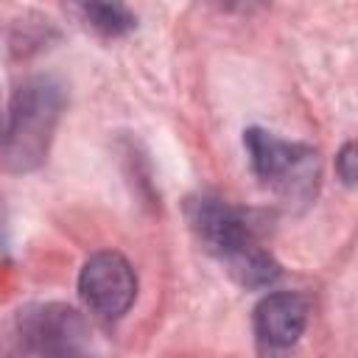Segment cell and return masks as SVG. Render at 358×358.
<instances>
[{
  "label": "cell",
  "mask_w": 358,
  "mask_h": 358,
  "mask_svg": "<svg viewBox=\"0 0 358 358\" xmlns=\"http://www.w3.org/2000/svg\"><path fill=\"white\" fill-rule=\"evenodd\" d=\"M187 224L199 243L221 260L229 277L243 288H268L280 280L282 268L274 255L260 243L249 215L213 193H199L187 199Z\"/></svg>",
  "instance_id": "1"
},
{
  "label": "cell",
  "mask_w": 358,
  "mask_h": 358,
  "mask_svg": "<svg viewBox=\"0 0 358 358\" xmlns=\"http://www.w3.org/2000/svg\"><path fill=\"white\" fill-rule=\"evenodd\" d=\"M64 112V87L53 76L25 78L8 106V123L0 137V162L11 173L36 171L50 151V140Z\"/></svg>",
  "instance_id": "2"
},
{
  "label": "cell",
  "mask_w": 358,
  "mask_h": 358,
  "mask_svg": "<svg viewBox=\"0 0 358 358\" xmlns=\"http://www.w3.org/2000/svg\"><path fill=\"white\" fill-rule=\"evenodd\" d=\"M243 148L249 168L263 187L280 196L285 204H308L319 190V154L308 143L282 140L274 131L249 126L243 131Z\"/></svg>",
  "instance_id": "3"
},
{
  "label": "cell",
  "mask_w": 358,
  "mask_h": 358,
  "mask_svg": "<svg viewBox=\"0 0 358 358\" xmlns=\"http://www.w3.org/2000/svg\"><path fill=\"white\" fill-rule=\"evenodd\" d=\"M11 344L22 358H95L84 316L64 302H34L17 310Z\"/></svg>",
  "instance_id": "4"
},
{
  "label": "cell",
  "mask_w": 358,
  "mask_h": 358,
  "mask_svg": "<svg viewBox=\"0 0 358 358\" xmlns=\"http://www.w3.org/2000/svg\"><path fill=\"white\" fill-rule=\"evenodd\" d=\"M78 296L101 322H117L137 299V271L126 255L101 249L90 255L78 271Z\"/></svg>",
  "instance_id": "5"
},
{
  "label": "cell",
  "mask_w": 358,
  "mask_h": 358,
  "mask_svg": "<svg viewBox=\"0 0 358 358\" xmlns=\"http://www.w3.org/2000/svg\"><path fill=\"white\" fill-rule=\"evenodd\" d=\"M310 319V299L299 291H271L252 313L257 352L263 358H285L302 338Z\"/></svg>",
  "instance_id": "6"
},
{
  "label": "cell",
  "mask_w": 358,
  "mask_h": 358,
  "mask_svg": "<svg viewBox=\"0 0 358 358\" xmlns=\"http://www.w3.org/2000/svg\"><path fill=\"white\" fill-rule=\"evenodd\" d=\"M76 11L101 36H123L137 25L134 11L123 3H81Z\"/></svg>",
  "instance_id": "7"
},
{
  "label": "cell",
  "mask_w": 358,
  "mask_h": 358,
  "mask_svg": "<svg viewBox=\"0 0 358 358\" xmlns=\"http://www.w3.org/2000/svg\"><path fill=\"white\" fill-rule=\"evenodd\" d=\"M336 173L347 187L355 185V143L352 140H347L341 151L336 154Z\"/></svg>",
  "instance_id": "8"
}]
</instances>
